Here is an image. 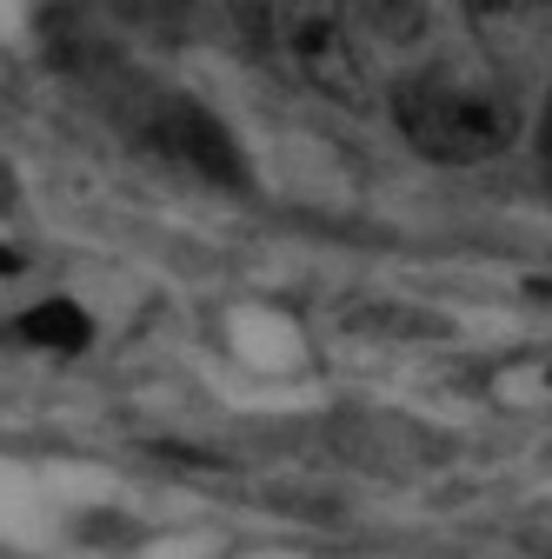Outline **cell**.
<instances>
[{"label":"cell","instance_id":"cell-1","mask_svg":"<svg viewBox=\"0 0 552 559\" xmlns=\"http://www.w3.org/2000/svg\"><path fill=\"white\" fill-rule=\"evenodd\" d=\"M393 120L412 140V154H427L440 167H479L506 154L519 133V107L472 60H433L420 74H406L393 94Z\"/></svg>","mask_w":552,"mask_h":559},{"label":"cell","instance_id":"cell-2","mask_svg":"<svg viewBox=\"0 0 552 559\" xmlns=\"http://www.w3.org/2000/svg\"><path fill=\"white\" fill-rule=\"evenodd\" d=\"M280 47L313 94L367 107V60L347 27V0H280Z\"/></svg>","mask_w":552,"mask_h":559},{"label":"cell","instance_id":"cell-3","mask_svg":"<svg viewBox=\"0 0 552 559\" xmlns=\"http://www.w3.org/2000/svg\"><path fill=\"white\" fill-rule=\"evenodd\" d=\"M147 147L200 180H240V154H233V133L220 120H206V107H193L187 94H154L147 100Z\"/></svg>","mask_w":552,"mask_h":559},{"label":"cell","instance_id":"cell-4","mask_svg":"<svg viewBox=\"0 0 552 559\" xmlns=\"http://www.w3.org/2000/svg\"><path fill=\"white\" fill-rule=\"evenodd\" d=\"M466 21L487 47L513 53V47H526L532 34L552 27V0H466Z\"/></svg>","mask_w":552,"mask_h":559},{"label":"cell","instance_id":"cell-5","mask_svg":"<svg viewBox=\"0 0 552 559\" xmlns=\"http://www.w3.org/2000/svg\"><path fill=\"white\" fill-rule=\"evenodd\" d=\"M87 313L74 307V300H47V307H34V313H21V340H34V346H53V354H81L87 346Z\"/></svg>","mask_w":552,"mask_h":559},{"label":"cell","instance_id":"cell-6","mask_svg":"<svg viewBox=\"0 0 552 559\" xmlns=\"http://www.w3.org/2000/svg\"><path fill=\"white\" fill-rule=\"evenodd\" d=\"M14 266H21V260H14V247H0V273H14Z\"/></svg>","mask_w":552,"mask_h":559},{"label":"cell","instance_id":"cell-7","mask_svg":"<svg viewBox=\"0 0 552 559\" xmlns=\"http://www.w3.org/2000/svg\"><path fill=\"white\" fill-rule=\"evenodd\" d=\"M545 167H552V107H545Z\"/></svg>","mask_w":552,"mask_h":559}]
</instances>
